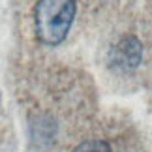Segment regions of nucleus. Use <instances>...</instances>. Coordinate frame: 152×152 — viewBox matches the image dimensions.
<instances>
[{
	"label": "nucleus",
	"instance_id": "1",
	"mask_svg": "<svg viewBox=\"0 0 152 152\" xmlns=\"http://www.w3.org/2000/svg\"><path fill=\"white\" fill-rule=\"evenodd\" d=\"M75 17V0H39L36 6V34L43 43L58 45L68 36Z\"/></svg>",
	"mask_w": 152,
	"mask_h": 152
},
{
	"label": "nucleus",
	"instance_id": "2",
	"mask_svg": "<svg viewBox=\"0 0 152 152\" xmlns=\"http://www.w3.org/2000/svg\"><path fill=\"white\" fill-rule=\"evenodd\" d=\"M73 152H111V147L102 139H88V141L81 143Z\"/></svg>",
	"mask_w": 152,
	"mask_h": 152
}]
</instances>
